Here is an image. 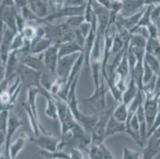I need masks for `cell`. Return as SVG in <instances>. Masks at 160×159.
Instances as JSON below:
<instances>
[{"mask_svg":"<svg viewBox=\"0 0 160 159\" xmlns=\"http://www.w3.org/2000/svg\"><path fill=\"white\" fill-rule=\"evenodd\" d=\"M112 116L121 122H126L128 117V106L121 102L117 107H115L112 112Z\"/></svg>","mask_w":160,"mask_h":159,"instance_id":"cell-27","label":"cell"},{"mask_svg":"<svg viewBox=\"0 0 160 159\" xmlns=\"http://www.w3.org/2000/svg\"><path fill=\"white\" fill-rule=\"evenodd\" d=\"M27 42L23 37L22 34L21 33H16L14 36V39H13L12 44H11V52L14 50H19V49H22L25 46Z\"/></svg>","mask_w":160,"mask_h":159,"instance_id":"cell-34","label":"cell"},{"mask_svg":"<svg viewBox=\"0 0 160 159\" xmlns=\"http://www.w3.org/2000/svg\"><path fill=\"white\" fill-rule=\"evenodd\" d=\"M147 43H148V39L145 38L144 37L139 34H132L129 46L132 47L142 48L146 49Z\"/></svg>","mask_w":160,"mask_h":159,"instance_id":"cell-33","label":"cell"},{"mask_svg":"<svg viewBox=\"0 0 160 159\" xmlns=\"http://www.w3.org/2000/svg\"><path fill=\"white\" fill-rule=\"evenodd\" d=\"M20 63L21 62L18 51H11L6 62V79L11 78L17 75L16 72Z\"/></svg>","mask_w":160,"mask_h":159,"instance_id":"cell-17","label":"cell"},{"mask_svg":"<svg viewBox=\"0 0 160 159\" xmlns=\"http://www.w3.org/2000/svg\"><path fill=\"white\" fill-rule=\"evenodd\" d=\"M138 92H139V88H138L136 82L134 81L133 77L130 76L129 81L127 84V87H126V89L124 90L123 96H122V102L128 106L131 103V102L136 98Z\"/></svg>","mask_w":160,"mask_h":159,"instance_id":"cell-23","label":"cell"},{"mask_svg":"<svg viewBox=\"0 0 160 159\" xmlns=\"http://www.w3.org/2000/svg\"><path fill=\"white\" fill-rule=\"evenodd\" d=\"M108 87L104 80L100 81L97 88H94L93 93L88 97L80 99L79 103L89 111V114H100L106 109V96Z\"/></svg>","mask_w":160,"mask_h":159,"instance_id":"cell-1","label":"cell"},{"mask_svg":"<svg viewBox=\"0 0 160 159\" xmlns=\"http://www.w3.org/2000/svg\"><path fill=\"white\" fill-rule=\"evenodd\" d=\"M80 54L81 53H74V54L69 55V56L59 57L58 59L56 68V75L65 84L69 78L72 67L76 63L78 58L79 57Z\"/></svg>","mask_w":160,"mask_h":159,"instance_id":"cell-5","label":"cell"},{"mask_svg":"<svg viewBox=\"0 0 160 159\" xmlns=\"http://www.w3.org/2000/svg\"><path fill=\"white\" fill-rule=\"evenodd\" d=\"M120 159H141L140 153L132 151L128 147H124L123 150V156Z\"/></svg>","mask_w":160,"mask_h":159,"instance_id":"cell-36","label":"cell"},{"mask_svg":"<svg viewBox=\"0 0 160 159\" xmlns=\"http://www.w3.org/2000/svg\"><path fill=\"white\" fill-rule=\"evenodd\" d=\"M99 114H86L81 112L78 119V122L88 135H91L92 131L97 124Z\"/></svg>","mask_w":160,"mask_h":159,"instance_id":"cell-21","label":"cell"},{"mask_svg":"<svg viewBox=\"0 0 160 159\" xmlns=\"http://www.w3.org/2000/svg\"><path fill=\"white\" fill-rule=\"evenodd\" d=\"M18 11L16 7H8L0 4V18L3 22L6 27L18 33L17 26H16V14Z\"/></svg>","mask_w":160,"mask_h":159,"instance_id":"cell-9","label":"cell"},{"mask_svg":"<svg viewBox=\"0 0 160 159\" xmlns=\"http://www.w3.org/2000/svg\"><path fill=\"white\" fill-rule=\"evenodd\" d=\"M143 109H144L145 116H146L147 125H148V131L149 132L151 127H153L155 118L158 110V96L156 94L151 96L145 97L144 103H143Z\"/></svg>","mask_w":160,"mask_h":159,"instance_id":"cell-8","label":"cell"},{"mask_svg":"<svg viewBox=\"0 0 160 159\" xmlns=\"http://www.w3.org/2000/svg\"><path fill=\"white\" fill-rule=\"evenodd\" d=\"M104 143L100 145H91L88 147L86 151L88 153L89 159H104Z\"/></svg>","mask_w":160,"mask_h":159,"instance_id":"cell-29","label":"cell"},{"mask_svg":"<svg viewBox=\"0 0 160 159\" xmlns=\"http://www.w3.org/2000/svg\"><path fill=\"white\" fill-rule=\"evenodd\" d=\"M28 7L39 19H44L49 14L48 2L43 0H28Z\"/></svg>","mask_w":160,"mask_h":159,"instance_id":"cell-18","label":"cell"},{"mask_svg":"<svg viewBox=\"0 0 160 159\" xmlns=\"http://www.w3.org/2000/svg\"><path fill=\"white\" fill-rule=\"evenodd\" d=\"M16 8L22 9L28 5V0H14Z\"/></svg>","mask_w":160,"mask_h":159,"instance_id":"cell-44","label":"cell"},{"mask_svg":"<svg viewBox=\"0 0 160 159\" xmlns=\"http://www.w3.org/2000/svg\"><path fill=\"white\" fill-rule=\"evenodd\" d=\"M46 89L41 90L38 87H28L27 88V100L26 103L28 104L29 107L32 110L33 113L34 114V116L38 118V109H37V97L38 95H41L43 92V91ZM39 119V118H38Z\"/></svg>","mask_w":160,"mask_h":159,"instance_id":"cell-24","label":"cell"},{"mask_svg":"<svg viewBox=\"0 0 160 159\" xmlns=\"http://www.w3.org/2000/svg\"><path fill=\"white\" fill-rule=\"evenodd\" d=\"M85 17L84 15L72 16V17H66V19L63 22V24L69 30H74L76 29L79 28V26L85 22Z\"/></svg>","mask_w":160,"mask_h":159,"instance_id":"cell-30","label":"cell"},{"mask_svg":"<svg viewBox=\"0 0 160 159\" xmlns=\"http://www.w3.org/2000/svg\"><path fill=\"white\" fill-rule=\"evenodd\" d=\"M28 138V135L26 133H22L14 142H11L9 147V158L16 159L19 153L26 146V142Z\"/></svg>","mask_w":160,"mask_h":159,"instance_id":"cell-22","label":"cell"},{"mask_svg":"<svg viewBox=\"0 0 160 159\" xmlns=\"http://www.w3.org/2000/svg\"><path fill=\"white\" fill-rule=\"evenodd\" d=\"M58 59V44H53L43 52V60L47 69L53 74H56Z\"/></svg>","mask_w":160,"mask_h":159,"instance_id":"cell-12","label":"cell"},{"mask_svg":"<svg viewBox=\"0 0 160 159\" xmlns=\"http://www.w3.org/2000/svg\"><path fill=\"white\" fill-rule=\"evenodd\" d=\"M16 33L12 31L11 30L8 29L5 26V30H4V36L2 39V44L0 46V52H1V58L2 61L6 64L7 60L8 58L10 52H11V47L12 44L13 39L15 36Z\"/></svg>","mask_w":160,"mask_h":159,"instance_id":"cell-15","label":"cell"},{"mask_svg":"<svg viewBox=\"0 0 160 159\" xmlns=\"http://www.w3.org/2000/svg\"><path fill=\"white\" fill-rule=\"evenodd\" d=\"M160 151V138L151 135L142 147L141 159H154Z\"/></svg>","mask_w":160,"mask_h":159,"instance_id":"cell-14","label":"cell"},{"mask_svg":"<svg viewBox=\"0 0 160 159\" xmlns=\"http://www.w3.org/2000/svg\"><path fill=\"white\" fill-rule=\"evenodd\" d=\"M4 159H8V158H4Z\"/></svg>","mask_w":160,"mask_h":159,"instance_id":"cell-51","label":"cell"},{"mask_svg":"<svg viewBox=\"0 0 160 159\" xmlns=\"http://www.w3.org/2000/svg\"><path fill=\"white\" fill-rule=\"evenodd\" d=\"M81 52H83V49L74 41H69L58 45L59 57L69 56L74 53H81Z\"/></svg>","mask_w":160,"mask_h":159,"instance_id":"cell-20","label":"cell"},{"mask_svg":"<svg viewBox=\"0 0 160 159\" xmlns=\"http://www.w3.org/2000/svg\"><path fill=\"white\" fill-rule=\"evenodd\" d=\"M87 1H88V0H87Z\"/></svg>","mask_w":160,"mask_h":159,"instance_id":"cell-52","label":"cell"},{"mask_svg":"<svg viewBox=\"0 0 160 159\" xmlns=\"http://www.w3.org/2000/svg\"><path fill=\"white\" fill-rule=\"evenodd\" d=\"M43 1H44V2H48V0H43Z\"/></svg>","mask_w":160,"mask_h":159,"instance_id":"cell-50","label":"cell"},{"mask_svg":"<svg viewBox=\"0 0 160 159\" xmlns=\"http://www.w3.org/2000/svg\"><path fill=\"white\" fill-rule=\"evenodd\" d=\"M37 27L38 26H34L33 24L27 23L26 26L23 28L21 33L22 34L23 37L27 42H31L33 39L37 37Z\"/></svg>","mask_w":160,"mask_h":159,"instance_id":"cell-31","label":"cell"},{"mask_svg":"<svg viewBox=\"0 0 160 159\" xmlns=\"http://www.w3.org/2000/svg\"><path fill=\"white\" fill-rule=\"evenodd\" d=\"M53 44L52 41L49 40L47 37H36L35 39H33L30 42V54H42Z\"/></svg>","mask_w":160,"mask_h":159,"instance_id":"cell-19","label":"cell"},{"mask_svg":"<svg viewBox=\"0 0 160 159\" xmlns=\"http://www.w3.org/2000/svg\"><path fill=\"white\" fill-rule=\"evenodd\" d=\"M4 30H5V25H4L3 22L0 18V46L2 44V39H3Z\"/></svg>","mask_w":160,"mask_h":159,"instance_id":"cell-46","label":"cell"},{"mask_svg":"<svg viewBox=\"0 0 160 159\" xmlns=\"http://www.w3.org/2000/svg\"><path fill=\"white\" fill-rule=\"evenodd\" d=\"M46 100V107L45 108V115L53 120H58V107L55 103L54 98L52 94L48 95L45 97Z\"/></svg>","mask_w":160,"mask_h":159,"instance_id":"cell-25","label":"cell"},{"mask_svg":"<svg viewBox=\"0 0 160 159\" xmlns=\"http://www.w3.org/2000/svg\"><path fill=\"white\" fill-rule=\"evenodd\" d=\"M6 141H7V134L6 131H0V151L3 145H6Z\"/></svg>","mask_w":160,"mask_h":159,"instance_id":"cell-45","label":"cell"},{"mask_svg":"<svg viewBox=\"0 0 160 159\" xmlns=\"http://www.w3.org/2000/svg\"><path fill=\"white\" fill-rule=\"evenodd\" d=\"M86 4L85 0H64V7H81Z\"/></svg>","mask_w":160,"mask_h":159,"instance_id":"cell-40","label":"cell"},{"mask_svg":"<svg viewBox=\"0 0 160 159\" xmlns=\"http://www.w3.org/2000/svg\"><path fill=\"white\" fill-rule=\"evenodd\" d=\"M155 76L156 75L154 73L149 65L143 61V85L151 81Z\"/></svg>","mask_w":160,"mask_h":159,"instance_id":"cell-35","label":"cell"},{"mask_svg":"<svg viewBox=\"0 0 160 159\" xmlns=\"http://www.w3.org/2000/svg\"><path fill=\"white\" fill-rule=\"evenodd\" d=\"M80 76L81 75L78 76V77H76V78L74 79V81L72 82V84H70L69 92H68V95H67L66 99V102L67 103H68V106H69L71 112H72V115H73L74 117H75V119H77L78 122L81 111L80 110L79 108V100H78V97H77L76 91H77V87H78Z\"/></svg>","mask_w":160,"mask_h":159,"instance_id":"cell-10","label":"cell"},{"mask_svg":"<svg viewBox=\"0 0 160 159\" xmlns=\"http://www.w3.org/2000/svg\"><path fill=\"white\" fill-rule=\"evenodd\" d=\"M130 76L133 77L139 90L142 92V89H143V61H138L133 71L131 72Z\"/></svg>","mask_w":160,"mask_h":159,"instance_id":"cell-26","label":"cell"},{"mask_svg":"<svg viewBox=\"0 0 160 159\" xmlns=\"http://www.w3.org/2000/svg\"><path fill=\"white\" fill-rule=\"evenodd\" d=\"M126 131H127L126 122H121L116 120L112 115L106 127L105 138H108L118 134H126Z\"/></svg>","mask_w":160,"mask_h":159,"instance_id":"cell-16","label":"cell"},{"mask_svg":"<svg viewBox=\"0 0 160 159\" xmlns=\"http://www.w3.org/2000/svg\"><path fill=\"white\" fill-rule=\"evenodd\" d=\"M103 37L97 33L93 47L92 49L89 59V67L91 68L92 77L93 81L94 88H97L100 84V74L102 67V55H101V41Z\"/></svg>","mask_w":160,"mask_h":159,"instance_id":"cell-2","label":"cell"},{"mask_svg":"<svg viewBox=\"0 0 160 159\" xmlns=\"http://www.w3.org/2000/svg\"><path fill=\"white\" fill-rule=\"evenodd\" d=\"M146 0H123L122 9L119 15L121 17H129L136 14L146 7Z\"/></svg>","mask_w":160,"mask_h":159,"instance_id":"cell-13","label":"cell"},{"mask_svg":"<svg viewBox=\"0 0 160 159\" xmlns=\"http://www.w3.org/2000/svg\"><path fill=\"white\" fill-rule=\"evenodd\" d=\"M0 159H4L3 156L2 155V153H1V151H0Z\"/></svg>","mask_w":160,"mask_h":159,"instance_id":"cell-49","label":"cell"},{"mask_svg":"<svg viewBox=\"0 0 160 159\" xmlns=\"http://www.w3.org/2000/svg\"><path fill=\"white\" fill-rule=\"evenodd\" d=\"M48 5L53 12L64 7V0H48Z\"/></svg>","mask_w":160,"mask_h":159,"instance_id":"cell-39","label":"cell"},{"mask_svg":"<svg viewBox=\"0 0 160 159\" xmlns=\"http://www.w3.org/2000/svg\"><path fill=\"white\" fill-rule=\"evenodd\" d=\"M24 122L19 118V116L17 114L14 113L12 110L9 112V119L7 122V130H6V134H7V141H6V157L7 158H9V147L11 144L12 138L21 127L23 126Z\"/></svg>","mask_w":160,"mask_h":159,"instance_id":"cell-7","label":"cell"},{"mask_svg":"<svg viewBox=\"0 0 160 159\" xmlns=\"http://www.w3.org/2000/svg\"><path fill=\"white\" fill-rule=\"evenodd\" d=\"M16 73L19 77L22 86H26L27 88L33 87H38L41 90L44 89V87L41 84L42 74L38 72L35 70L32 69V68L27 67V65L20 63Z\"/></svg>","mask_w":160,"mask_h":159,"instance_id":"cell-4","label":"cell"},{"mask_svg":"<svg viewBox=\"0 0 160 159\" xmlns=\"http://www.w3.org/2000/svg\"><path fill=\"white\" fill-rule=\"evenodd\" d=\"M115 107L108 108L99 114V119L97 124L91 132V144L100 145L104 143L105 138L106 127L109 119L112 115Z\"/></svg>","mask_w":160,"mask_h":159,"instance_id":"cell-3","label":"cell"},{"mask_svg":"<svg viewBox=\"0 0 160 159\" xmlns=\"http://www.w3.org/2000/svg\"><path fill=\"white\" fill-rule=\"evenodd\" d=\"M143 61L149 65L150 68L152 69V71H153L155 75L158 73L160 70V60H158V58L155 57L153 55L146 52Z\"/></svg>","mask_w":160,"mask_h":159,"instance_id":"cell-32","label":"cell"},{"mask_svg":"<svg viewBox=\"0 0 160 159\" xmlns=\"http://www.w3.org/2000/svg\"><path fill=\"white\" fill-rule=\"evenodd\" d=\"M151 135H153V136L156 137V138H160V126L158 127L157 128L155 131H154L153 134H152Z\"/></svg>","mask_w":160,"mask_h":159,"instance_id":"cell-47","label":"cell"},{"mask_svg":"<svg viewBox=\"0 0 160 159\" xmlns=\"http://www.w3.org/2000/svg\"><path fill=\"white\" fill-rule=\"evenodd\" d=\"M78 30H80V32L81 33V34H82L83 36L85 37V38H87V37L88 36V34H89L90 31H91V30H92L91 23L87 22L85 21L84 22L82 23V24L81 25V26H79Z\"/></svg>","mask_w":160,"mask_h":159,"instance_id":"cell-38","label":"cell"},{"mask_svg":"<svg viewBox=\"0 0 160 159\" xmlns=\"http://www.w3.org/2000/svg\"><path fill=\"white\" fill-rule=\"evenodd\" d=\"M69 155H70V159H83V154L81 149L77 148V147L71 148Z\"/></svg>","mask_w":160,"mask_h":159,"instance_id":"cell-41","label":"cell"},{"mask_svg":"<svg viewBox=\"0 0 160 159\" xmlns=\"http://www.w3.org/2000/svg\"><path fill=\"white\" fill-rule=\"evenodd\" d=\"M146 52L153 55L160 60V41L158 37L148 39L146 46Z\"/></svg>","mask_w":160,"mask_h":159,"instance_id":"cell-28","label":"cell"},{"mask_svg":"<svg viewBox=\"0 0 160 159\" xmlns=\"http://www.w3.org/2000/svg\"><path fill=\"white\" fill-rule=\"evenodd\" d=\"M155 94L157 95V96H158V108L160 109V88L158 89V91Z\"/></svg>","mask_w":160,"mask_h":159,"instance_id":"cell-48","label":"cell"},{"mask_svg":"<svg viewBox=\"0 0 160 159\" xmlns=\"http://www.w3.org/2000/svg\"><path fill=\"white\" fill-rule=\"evenodd\" d=\"M160 126V109L158 110V114H157V116H156V118H155V122H154V124H153V127H151V131L148 132V138H149L150 136H151L152 134H153L154 131H155V130L157 129V128L158 127Z\"/></svg>","mask_w":160,"mask_h":159,"instance_id":"cell-42","label":"cell"},{"mask_svg":"<svg viewBox=\"0 0 160 159\" xmlns=\"http://www.w3.org/2000/svg\"><path fill=\"white\" fill-rule=\"evenodd\" d=\"M6 79V64L3 61H0V83Z\"/></svg>","mask_w":160,"mask_h":159,"instance_id":"cell-43","label":"cell"},{"mask_svg":"<svg viewBox=\"0 0 160 159\" xmlns=\"http://www.w3.org/2000/svg\"><path fill=\"white\" fill-rule=\"evenodd\" d=\"M30 141L42 151H48V152H56L58 151V146L61 140L48 132H46V133H41L38 136L32 138Z\"/></svg>","mask_w":160,"mask_h":159,"instance_id":"cell-6","label":"cell"},{"mask_svg":"<svg viewBox=\"0 0 160 159\" xmlns=\"http://www.w3.org/2000/svg\"><path fill=\"white\" fill-rule=\"evenodd\" d=\"M10 111H2L0 112V131H6L7 122L9 119Z\"/></svg>","mask_w":160,"mask_h":159,"instance_id":"cell-37","label":"cell"},{"mask_svg":"<svg viewBox=\"0 0 160 159\" xmlns=\"http://www.w3.org/2000/svg\"><path fill=\"white\" fill-rule=\"evenodd\" d=\"M22 64L27 65L29 68L35 70L41 74H45L50 72L47 68L46 67L43 60V53L39 55H33V54H27L22 58H21L20 61Z\"/></svg>","mask_w":160,"mask_h":159,"instance_id":"cell-11","label":"cell"}]
</instances>
